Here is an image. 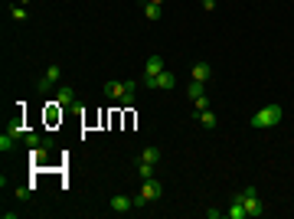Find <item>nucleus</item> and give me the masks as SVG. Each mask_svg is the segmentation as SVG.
Here are the masks:
<instances>
[{
  "label": "nucleus",
  "instance_id": "1",
  "mask_svg": "<svg viewBox=\"0 0 294 219\" xmlns=\"http://www.w3.org/2000/svg\"><path fill=\"white\" fill-rule=\"evenodd\" d=\"M281 105H265V108H258L255 115L249 118V124L255 128V131H265V128H274L278 121H281Z\"/></svg>",
  "mask_w": 294,
  "mask_h": 219
},
{
  "label": "nucleus",
  "instance_id": "2",
  "mask_svg": "<svg viewBox=\"0 0 294 219\" xmlns=\"http://www.w3.org/2000/svg\"><path fill=\"white\" fill-rule=\"evenodd\" d=\"M232 199H242L245 209H249V216H265V203L258 199V190H255V186H242Z\"/></svg>",
  "mask_w": 294,
  "mask_h": 219
},
{
  "label": "nucleus",
  "instance_id": "3",
  "mask_svg": "<svg viewBox=\"0 0 294 219\" xmlns=\"http://www.w3.org/2000/svg\"><path fill=\"white\" fill-rule=\"evenodd\" d=\"M144 85H147V88H163V92H170V88H176V76H174V72H167V69H163L160 76H154V79H144Z\"/></svg>",
  "mask_w": 294,
  "mask_h": 219
},
{
  "label": "nucleus",
  "instance_id": "4",
  "mask_svg": "<svg viewBox=\"0 0 294 219\" xmlns=\"http://www.w3.org/2000/svg\"><path fill=\"white\" fill-rule=\"evenodd\" d=\"M141 193H144V199H147V203H154V199L163 197V183L157 180V177H151V180H144V183H141Z\"/></svg>",
  "mask_w": 294,
  "mask_h": 219
},
{
  "label": "nucleus",
  "instance_id": "5",
  "mask_svg": "<svg viewBox=\"0 0 294 219\" xmlns=\"http://www.w3.org/2000/svg\"><path fill=\"white\" fill-rule=\"evenodd\" d=\"M59 76H62V69H59V66L53 62V66L46 69V76L39 79V92H49V88H53L56 82H59Z\"/></svg>",
  "mask_w": 294,
  "mask_h": 219
},
{
  "label": "nucleus",
  "instance_id": "6",
  "mask_svg": "<svg viewBox=\"0 0 294 219\" xmlns=\"http://www.w3.org/2000/svg\"><path fill=\"white\" fill-rule=\"evenodd\" d=\"M53 105H59V108H65V105H76V88L59 85V92H56V101H53Z\"/></svg>",
  "mask_w": 294,
  "mask_h": 219
},
{
  "label": "nucleus",
  "instance_id": "7",
  "mask_svg": "<svg viewBox=\"0 0 294 219\" xmlns=\"http://www.w3.org/2000/svg\"><path fill=\"white\" fill-rule=\"evenodd\" d=\"M163 72V59L160 56H147V62H144V79H154Z\"/></svg>",
  "mask_w": 294,
  "mask_h": 219
},
{
  "label": "nucleus",
  "instance_id": "8",
  "mask_svg": "<svg viewBox=\"0 0 294 219\" xmlns=\"http://www.w3.org/2000/svg\"><path fill=\"white\" fill-rule=\"evenodd\" d=\"M209 76H213V66H209V62H196V66H193V76H190V79H193V82H203V85H206V82H209Z\"/></svg>",
  "mask_w": 294,
  "mask_h": 219
},
{
  "label": "nucleus",
  "instance_id": "9",
  "mask_svg": "<svg viewBox=\"0 0 294 219\" xmlns=\"http://www.w3.org/2000/svg\"><path fill=\"white\" fill-rule=\"evenodd\" d=\"M226 216L229 219H249V209H245V203H242V199H232V206L226 209Z\"/></svg>",
  "mask_w": 294,
  "mask_h": 219
},
{
  "label": "nucleus",
  "instance_id": "10",
  "mask_svg": "<svg viewBox=\"0 0 294 219\" xmlns=\"http://www.w3.org/2000/svg\"><path fill=\"white\" fill-rule=\"evenodd\" d=\"M131 209H134L131 197H115L111 199V213H121V216H124V213H131Z\"/></svg>",
  "mask_w": 294,
  "mask_h": 219
},
{
  "label": "nucleus",
  "instance_id": "11",
  "mask_svg": "<svg viewBox=\"0 0 294 219\" xmlns=\"http://www.w3.org/2000/svg\"><path fill=\"white\" fill-rule=\"evenodd\" d=\"M141 160H147V164H157V160H160V147H144V154H141Z\"/></svg>",
  "mask_w": 294,
  "mask_h": 219
},
{
  "label": "nucleus",
  "instance_id": "12",
  "mask_svg": "<svg viewBox=\"0 0 294 219\" xmlns=\"http://www.w3.org/2000/svg\"><path fill=\"white\" fill-rule=\"evenodd\" d=\"M144 17H147V20H160V3H144Z\"/></svg>",
  "mask_w": 294,
  "mask_h": 219
},
{
  "label": "nucleus",
  "instance_id": "13",
  "mask_svg": "<svg viewBox=\"0 0 294 219\" xmlns=\"http://www.w3.org/2000/svg\"><path fill=\"white\" fill-rule=\"evenodd\" d=\"M137 177H141V180H151V177H154V164H147V160H137Z\"/></svg>",
  "mask_w": 294,
  "mask_h": 219
},
{
  "label": "nucleus",
  "instance_id": "14",
  "mask_svg": "<svg viewBox=\"0 0 294 219\" xmlns=\"http://www.w3.org/2000/svg\"><path fill=\"white\" fill-rule=\"evenodd\" d=\"M23 141L30 144V147H39V144H49V138H39L36 131H26V138H23Z\"/></svg>",
  "mask_w": 294,
  "mask_h": 219
},
{
  "label": "nucleus",
  "instance_id": "15",
  "mask_svg": "<svg viewBox=\"0 0 294 219\" xmlns=\"http://www.w3.org/2000/svg\"><path fill=\"white\" fill-rule=\"evenodd\" d=\"M186 95H190V101H196L199 95H206V92H203V82H190V88H186Z\"/></svg>",
  "mask_w": 294,
  "mask_h": 219
},
{
  "label": "nucleus",
  "instance_id": "16",
  "mask_svg": "<svg viewBox=\"0 0 294 219\" xmlns=\"http://www.w3.org/2000/svg\"><path fill=\"white\" fill-rule=\"evenodd\" d=\"M199 121H203V128H216V111H199Z\"/></svg>",
  "mask_w": 294,
  "mask_h": 219
},
{
  "label": "nucleus",
  "instance_id": "17",
  "mask_svg": "<svg viewBox=\"0 0 294 219\" xmlns=\"http://www.w3.org/2000/svg\"><path fill=\"white\" fill-rule=\"evenodd\" d=\"M10 147H13V134L7 131V134H3V138H0V151L7 154V151H10Z\"/></svg>",
  "mask_w": 294,
  "mask_h": 219
},
{
  "label": "nucleus",
  "instance_id": "18",
  "mask_svg": "<svg viewBox=\"0 0 294 219\" xmlns=\"http://www.w3.org/2000/svg\"><path fill=\"white\" fill-rule=\"evenodd\" d=\"M10 13H13V20H26V7H23V3H17Z\"/></svg>",
  "mask_w": 294,
  "mask_h": 219
},
{
  "label": "nucleus",
  "instance_id": "19",
  "mask_svg": "<svg viewBox=\"0 0 294 219\" xmlns=\"http://www.w3.org/2000/svg\"><path fill=\"white\" fill-rule=\"evenodd\" d=\"M131 203H134V209H144V206H147V199H144V193H134V197H131Z\"/></svg>",
  "mask_w": 294,
  "mask_h": 219
},
{
  "label": "nucleus",
  "instance_id": "20",
  "mask_svg": "<svg viewBox=\"0 0 294 219\" xmlns=\"http://www.w3.org/2000/svg\"><path fill=\"white\" fill-rule=\"evenodd\" d=\"M193 108H196V111H206V108H209V99H206V95H199V99L193 101Z\"/></svg>",
  "mask_w": 294,
  "mask_h": 219
},
{
  "label": "nucleus",
  "instance_id": "21",
  "mask_svg": "<svg viewBox=\"0 0 294 219\" xmlns=\"http://www.w3.org/2000/svg\"><path fill=\"white\" fill-rule=\"evenodd\" d=\"M206 216L209 219H222V216H226V209H206Z\"/></svg>",
  "mask_w": 294,
  "mask_h": 219
},
{
  "label": "nucleus",
  "instance_id": "22",
  "mask_svg": "<svg viewBox=\"0 0 294 219\" xmlns=\"http://www.w3.org/2000/svg\"><path fill=\"white\" fill-rule=\"evenodd\" d=\"M203 10H216V0H203Z\"/></svg>",
  "mask_w": 294,
  "mask_h": 219
},
{
  "label": "nucleus",
  "instance_id": "23",
  "mask_svg": "<svg viewBox=\"0 0 294 219\" xmlns=\"http://www.w3.org/2000/svg\"><path fill=\"white\" fill-rule=\"evenodd\" d=\"M147 3H160V7H163V0H147Z\"/></svg>",
  "mask_w": 294,
  "mask_h": 219
}]
</instances>
